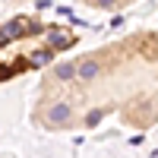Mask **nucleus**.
<instances>
[{
  "instance_id": "nucleus-1",
  "label": "nucleus",
  "mask_w": 158,
  "mask_h": 158,
  "mask_svg": "<svg viewBox=\"0 0 158 158\" xmlns=\"http://www.w3.org/2000/svg\"><path fill=\"white\" fill-rule=\"evenodd\" d=\"M111 114L133 130L158 123V32L130 35L44 76L38 120L48 130H89Z\"/></svg>"
},
{
  "instance_id": "nucleus-2",
  "label": "nucleus",
  "mask_w": 158,
  "mask_h": 158,
  "mask_svg": "<svg viewBox=\"0 0 158 158\" xmlns=\"http://www.w3.org/2000/svg\"><path fill=\"white\" fill-rule=\"evenodd\" d=\"M76 41L73 32H63L60 25H48L32 16H16L0 25V82L13 79L16 73L44 67L54 60L57 51Z\"/></svg>"
}]
</instances>
